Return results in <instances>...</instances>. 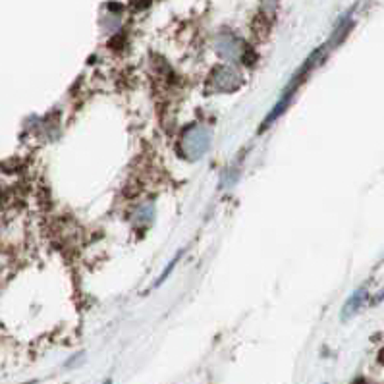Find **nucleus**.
<instances>
[{"instance_id": "f257e3e1", "label": "nucleus", "mask_w": 384, "mask_h": 384, "mask_svg": "<svg viewBox=\"0 0 384 384\" xmlns=\"http://www.w3.org/2000/svg\"><path fill=\"white\" fill-rule=\"evenodd\" d=\"M323 51H325V49H318V51H315L313 54H311L309 58L305 60V64H303V66L297 70L296 75H294V78L290 80L288 85H286V89H284V93H282V97L278 99L276 106H274L273 111L268 112V116H266V120L263 122L261 130H265L266 126H271L273 122H276V120H278V116H280V114H284V111H286V109L290 106V103H292V99H294V95H296V91L299 89V85L303 83V80H305V78H307V74H309V70H313V66L317 64V60L321 58Z\"/></svg>"}, {"instance_id": "f03ea898", "label": "nucleus", "mask_w": 384, "mask_h": 384, "mask_svg": "<svg viewBox=\"0 0 384 384\" xmlns=\"http://www.w3.org/2000/svg\"><path fill=\"white\" fill-rule=\"evenodd\" d=\"M209 147V133L195 128V132L187 133L185 135V149L184 151H190L192 153V159H201L205 155V151Z\"/></svg>"}, {"instance_id": "7ed1b4c3", "label": "nucleus", "mask_w": 384, "mask_h": 384, "mask_svg": "<svg viewBox=\"0 0 384 384\" xmlns=\"http://www.w3.org/2000/svg\"><path fill=\"white\" fill-rule=\"evenodd\" d=\"M365 294H367V290L359 288V290H357V292H355L354 296L347 299V303H346V305H344V309H342V318L352 317V315H355V313L359 311V307H361V303L365 302Z\"/></svg>"}, {"instance_id": "20e7f679", "label": "nucleus", "mask_w": 384, "mask_h": 384, "mask_svg": "<svg viewBox=\"0 0 384 384\" xmlns=\"http://www.w3.org/2000/svg\"><path fill=\"white\" fill-rule=\"evenodd\" d=\"M184 253V252H182ZM182 253H178L176 257H174V261H172L171 265L166 266V271H164L163 274H161V276H159V280L155 282V288H159V286H161V284H163L164 280H166V278H168V276H171V273H172V268H174V266H176V263L178 261H180V257H182Z\"/></svg>"}]
</instances>
